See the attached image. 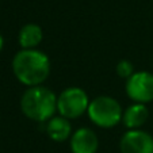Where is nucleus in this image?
I'll return each instance as SVG.
<instances>
[{
    "label": "nucleus",
    "instance_id": "obj_1",
    "mask_svg": "<svg viewBox=\"0 0 153 153\" xmlns=\"http://www.w3.org/2000/svg\"><path fill=\"white\" fill-rule=\"evenodd\" d=\"M12 71L16 79L25 85H41L50 75V60L37 49H23L15 54Z\"/></svg>",
    "mask_w": 153,
    "mask_h": 153
},
{
    "label": "nucleus",
    "instance_id": "obj_2",
    "mask_svg": "<svg viewBox=\"0 0 153 153\" xmlns=\"http://www.w3.org/2000/svg\"><path fill=\"white\" fill-rule=\"evenodd\" d=\"M20 108L25 115L33 121H49L57 110V96L46 87H30L22 95Z\"/></svg>",
    "mask_w": 153,
    "mask_h": 153
},
{
    "label": "nucleus",
    "instance_id": "obj_3",
    "mask_svg": "<svg viewBox=\"0 0 153 153\" xmlns=\"http://www.w3.org/2000/svg\"><path fill=\"white\" fill-rule=\"evenodd\" d=\"M88 117L99 127H114L122 121V107L117 99L111 96H98L88 106Z\"/></svg>",
    "mask_w": 153,
    "mask_h": 153
},
{
    "label": "nucleus",
    "instance_id": "obj_4",
    "mask_svg": "<svg viewBox=\"0 0 153 153\" xmlns=\"http://www.w3.org/2000/svg\"><path fill=\"white\" fill-rule=\"evenodd\" d=\"M90 106L87 92L79 87H71L57 96V111L67 119H75L81 117Z\"/></svg>",
    "mask_w": 153,
    "mask_h": 153
},
{
    "label": "nucleus",
    "instance_id": "obj_5",
    "mask_svg": "<svg viewBox=\"0 0 153 153\" xmlns=\"http://www.w3.org/2000/svg\"><path fill=\"white\" fill-rule=\"evenodd\" d=\"M126 94L136 103L153 100V73L142 71L134 72L126 81Z\"/></svg>",
    "mask_w": 153,
    "mask_h": 153
},
{
    "label": "nucleus",
    "instance_id": "obj_6",
    "mask_svg": "<svg viewBox=\"0 0 153 153\" xmlns=\"http://www.w3.org/2000/svg\"><path fill=\"white\" fill-rule=\"evenodd\" d=\"M121 153H153V137L142 130H129L119 142Z\"/></svg>",
    "mask_w": 153,
    "mask_h": 153
},
{
    "label": "nucleus",
    "instance_id": "obj_7",
    "mask_svg": "<svg viewBox=\"0 0 153 153\" xmlns=\"http://www.w3.org/2000/svg\"><path fill=\"white\" fill-rule=\"evenodd\" d=\"M98 146L99 140L94 130L81 127L72 134L71 138L72 153H96Z\"/></svg>",
    "mask_w": 153,
    "mask_h": 153
},
{
    "label": "nucleus",
    "instance_id": "obj_8",
    "mask_svg": "<svg viewBox=\"0 0 153 153\" xmlns=\"http://www.w3.org/2000/svg\"><path fill=\"white\" fill-rule=\"evenodd\" d=\"M148 117H149V111L146 106L142 103H134L125 110L122 115V122L127 129L136 130L146 122Z\"/></svg>",
    "mask_w": 153,
    "mask_h": 153
},
{
    "label": "nucleus",
    "instance_id": "obj_9",
    "mask_svg": "<svg viewBox=\"0 0 153 153\" xmlns=\"http://www.w3.org/2000/svg\"><path fill=\"white\" fill-rule=\"evenodd\" d=\"M48 136L57 142H62L71 136L72 133V126H71L69 119L64 117H53L52 119L48 121L46 125Z\"/></svg>",
    "mask_w": 153,
    "mask_h": 153
},
{
    "label": "nucleus",
    "instance_id": "obj_10",
    "mask_svg": "<svg viewBox=\"0 0 153 153\" xmlns=\"http://www.w3.org/2000/svg\"><path fill=\"white\" fill-rule=\"evenodd\" d=\"M43 38V33L38 25L29 23L25 25L19 31V43L23 49H35Z\"/></svg>",
    "mask_w": 153,
    "mask_h": 153
},
{
    "label": "nucleus",
    "instance_id": "obj_11",
    "mask_svg": "<svg viewBox=\"0 0 153 153\" xmlns=\"http://www.w3.org/2000/svg\"><path fill=\"white\" fill-rule=\"evenodd\" d=\"M115 71H117V73H118V76H121V77H123V79H129L130 76L134 73L133 72V64L127 60L119 61V62L117 64Z\"/></svg>",
    "mask_w": 153,
    "mask_h": 153
},
{
    "label": "nucleus",
    "instance_id": "obj_12",
    "mask_svg": "<svg viewBox=\"0 0 153 153\" xmlns=\"http://www.w3.org/2000/svg\"><path fill=\"white\" fill-rule=\"evenodd\" d=\"M3 43H4V41H3V37L0 35V50L3 49Z\"/></svg>",
    "mask_w": 153,
    "mask_h": 153
}]
</instances>
